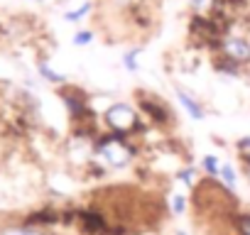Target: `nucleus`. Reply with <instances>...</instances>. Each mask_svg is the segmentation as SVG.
<instances>
[{
	"instance_id": "1",
	"label": "nucleus",
	"mask_w": 250,
	"mask_h": 235,
	"mask_svg": "<svg viewBox=\"0 0 250 235\" xmlns=\"http://www.w3.org/2000/svg\"><path fill=\"white\" fill-rule=\"evenodd\" d=\"M105 123L115 130V133H130L135 125H138V113L125 105V103H115L108 108L105 113Z\"/></svg>"
},
{
	"instance_id": "2",
	"label": "nucleus",
	"mask_w": 250,
	"mask_h": 235,
	"mask_svg": "<svg viewBox=\"0 0 250 235\" xmlns=\"http://www.w3.org/2000/svg\"><path fill=\"white\" fill-rule=\"evenodd\" d=\"M98 155H101L110 167H125V164H130V159H133V150L125 145L123 140H113V137L101 142Z\"/></svg>"
},
{
	"instance_id": "3",
	"label": "nucleus",
	"mask_w": 250,
	"mask_h": 235,
	"mask_svg": "<svg viewBox=\"0 0 250 235\" xmlns=\"http://www.w3.org/2000/svg\"><path fill=\"white\" fill-rule=\"evenodd\" d=\"M223 57L235 61V64L250 61V42L245 37H226L223 39Z\"/></svg>"
},
{
	"instance_id": "4",
	"label": "nucleus",
	"mask_w": 250,
	"mask_h": 235,
	"mask_svg": "<svg viewBox=\"0 0 250 235\" xmlns=\"http://www.w3.org/2000/svg\"><path fill=\"white\" fill-rule=\"evenodd\" d=\"M179 100H182V105L189 110L191 118H196V120H201V118H204V108H201V105H199L187 91H179Z\"/></svg>"
},
{
	"instance_id": "5",
	"label": "nucleus",
	"mask_w": 250,
	"mask_h": 235,
	"mask_svg": "<svg viewBox=\"0 0 250 235\" xmlns=\"http://www.w3.org/2000/svg\"><path fill=\"white\" fill-rule=\"evenodd\" d=\"M0 235H44V233L35 228H25V225H5L0 228Z\"/></svg>"
},
{
	"instance_id": "6",
	"label": "nucleus",
	"mask_w": 250,
	"mask_h": 235,
	"mask_svg": "<svg viewBox=\"0 0 250 235\" xmlns=\"http://www.w3.org/2000/svg\"><path fill=\"white\" fill-rule=\"evenodd\" d=\"M218 179H223V184H226L228 189H235L238 176H235V172H233L230 164H221V169H218Z\"/></svg>"
},
{
	"instance_id": "7",
	"label": "nucleus",
	"mask_w": 250,
	"mask_h": 235,
	"mask_svg": "<svg viewBox=\"0 0 250 235\" xmlns=\"http://www.w3.org/2000/svg\"><path fill=\"white\" fill-rule=\"evenodd\" d=\"M40 71H42V76H44L47 81H52V83H62V81H64V76H59L57 71H52L47 61H40Z\"/></svg>"
},
{
	"instance_id": "8",
	"label": "nucleus",
	"mask_w": 250,
	"mask_h": 235,
	"mask_svg": "<svg viewBox=\"0 0 250 235\" xmlns=\"http://www.w3.org/2000/svg\"><path fill=\"white\" fill-rule=\"evenodd\" d=\"M201 167L206 169V174H208V176H218V169H221V164H218V159H216V157H211V155H208V157H204Z\"/></svg>"
},
{
	"instance_id": "9",
	"label": "nucleus",
	"mask_w": 250,
	"mask_h": 235,
	"mask_svg": "<svg viewBox=\"0 0 250 235\" xmlns=\"http://www.w3.org/2000/svg\"><path fill=\"white\" fill-rule=\"evenodd\" d=\"M88 10H91V3H83V5L79 8V10L69 13V15H66V20H69V22H79V20H81V18H83V15L88 13Z\"/></svg>"
},
{
	"instance_id": "10",
	"label": "nucleus",
	"mask_w": 250,
	"mask_h": 235,
	"mask_svg": "<svg viewBox=\"0 0 250 235\" xmlns=\"http://www.w3.org/2000/svg\"><path fill=\"white\" fill-rule=\"evenodd\" d=\"M91 39H93V32H88V30H83V32H76V35H74V44H79V47L88 44Z\"/></svg>"
},
{
	"instance_id": "11",
	"label": "nucleus",
	"mask_w": 250,
	"mask_h": 235,
	"mask_svg": "<svg viewBox=\"0 0 250 235\" xmlns=\"http://www.w3.org/2000/svg\"><path fill=\"white\" fill-rule=\"evenodd\" d=\"M184 208H187V198L179 196V194H174L172 196V211L174 213H184Z\"/></svg>"
},
{
	"instance_id": "12",
	"label": "nucleus",
	"mask_w": 250,
	"mask_h": 235,
	"mask_svg": "<svg viewBox=\"0 0 250 235\" xmlns=\"http://www.w3.org/2000/svg\"><path fill=\"white\" fill-rule=\"evenodd\" d=\"M211 3H213V0H191V5H194L196 10H206Z\"/></svg>"
},
{
	"instance_id": "13",
	"label": "nucleus",
	"mask_w": 250,
	"mask_h": 235,
	"mask_svg": "<svg viewBox=\"0 0 250 235\" xmlns=\"http://www.w3.org/2000/svg\"><path fill=\"white\" fill-rule=\"evenodd\" d=\"M135 54H138V52L125 54V66H128V69H135Z\"/></svg>"
},
{
	"instance_id": "14",
	"label": "nucleus",
	"mask_w": 250,
	"mask_h": 235,
	"mask_svg": "<svg viewBox=\"0 0 250 235\" xmlns=\"http://www.w3.org/2000/svg\"><path fill=\"white\" fill-rule=\"evenodd\" d=\"M238 147H240V150H250V137L240 140V142H238Z\"/></svg>"
},
{
	"instance_id": "15",
	"label": "nucleus",
	"mask_w": 250,
	"mask_h": 235,
	"mask_svg": "<svg viewBox=\"0 0 250 235\" xmlns=\"http://www.w3.org/2000/svg\"><path fill=\"white\" fill-rule=\"evenodd\" d=\"M177 235H187V233H184V230H177Z\"/></svg>"
}]
</instances>
